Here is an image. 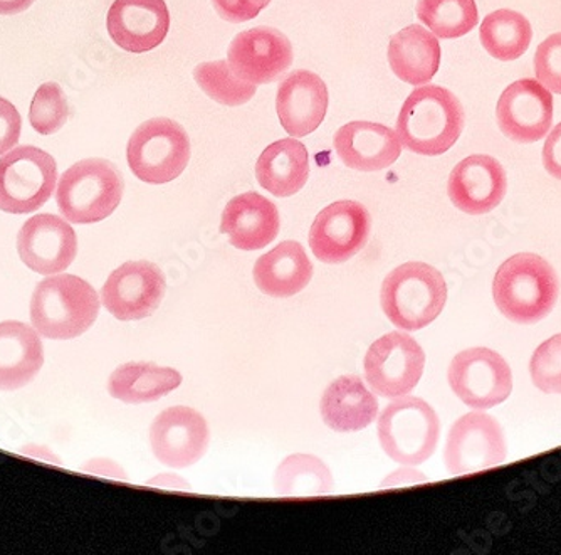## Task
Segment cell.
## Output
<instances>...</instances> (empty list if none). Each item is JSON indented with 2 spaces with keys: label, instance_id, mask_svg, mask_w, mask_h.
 <instances>
[{
  "label": "cell",
  "instance_id": "6da1fadb",
  "mask_svg": "<svg viewBox=\"0 0 561 555\" xmlns=\"http://www.w3.org/2000/svg\"><path fill=\"white\" fill-rule=\"evenodd\" d=\"M465 109L453 91L424 84L407 98L396 132L407 150L437 157L456 145L465 131Z\"/></svg>",
  "mask_w": 561,
  "mask_h": 555
},
{
  "label": "cell",
  "instance_id": "60d3db41",
  "mask_svg": "<svg viewBox=\"0 0 561 555\" xmlns=\"http://www.w3.org/2000/svg\"><path fill=\"white\" fill-rule=\"evenodd\" d=\"M22 454L30 456V458L41 460V462L53 463V465H61V458L50 448L43 446V444H27L22 448Z\"/></svg>",
  "mask_w": 561,
  "mask_h": 555
},
{
  "label": "cell",
  "instance_id": "f1b7e54d",
  "mask_svg": "<svg viewBox=\"0 0 561 555\" xmlns=\"http://www.w3.org/2000/svg\"><path fill=\"white\" fill-rule=\"evenodd\" d=\"M479 37L490 56L500 61H515L528 50L533 30L525 15L512 9H500L482 21Z\"/></svg>",
  "mask_w": 561,
  "mask_h": 555
},
{
  "label": "cell",
  "instance_id": "7a4b0ae2",
  "mask_svg": "<svg viewBox=\"0 0 561 555\" xmlns=\"http://www.w3.org/2000/svg\"><path fill=\"white\" fill-rule=\"evenodd\" d=\"M560 293L557 273L543 258L519 252L494 274L493 296L497 310L519 325H533L553 312Z\"/></svg>",
  "mask_w": 561,
  "mask_h": 555
},
{
  "label": "cell",
  "instance_id": "f35d334b",
  "mask_svg": "<svg viewBox=\"0 0 561 555\" xmlns=\"http://www.w3.org/2000/svg\"><path fill=\"white\" fill-rule=\"evenodd\" d=\"M81 469L91 473V475L106 476V478L128 479L125 469L110 458L90 460V462L84 463Z\"/></svg>",
  "mask_w": 561,
  "mask_h": 555
},
{
  "label": "cell",
  "instance_id": "e0dca14e",
  "mask_svg": "<svg viewBox=\"0 0 561 555\" xmlns=\"http://www.w3.org/2000/svg\"><path fill=\"white\" fill-rule=\"evenodd\" d=\"M18 251L25 267L50 276L71 267L78 254V238L69 220L55 214H37L21 227Z\"/></svg>",
  "mask_w": 561,
  "mask_h": 555
},
{
  "label": "cell",
  "instance_id": "8992f818",
  "mask_svg": "<svg viewBox=\"0 0 561 555\" xmlns=\"http://www.w3.org/2000/svg\"><path fill=\"white\" fill-rule=\"evenodd\" d=\"M439 437V416L421 397H397L378 418L381 450L402 466L427 462L437 450Z\"/></svg>",
  "mask_w": 561,
  "mask_h": 555
},
{
  "label": "cell",
  "instance_id": "8fae6325",
  "mask_svg": "<svg viewBox=\"0 0 561 555\" xmlns=\"http://www.w3.org/2000/svg\"><path fill=\"white\" fill-rule=\"evenodd\" d=\"M506 453L500 422L478 409L454 422L447 434L444 460L450 475H471L501 465Z\"/></svg>",
  "mask_w": 561,
  "mask_h": 555
},
{
  "label": "cell",
  "instance_id": "8d00e7d4",
  "mask_svg": "<svg viewBox=\"0 0 561 555\" xmlns=\"http://www.w3.org/2000/svg\"><path fill=\"white\" fill-rule=\"evenodd\" d=\"M22 120L11 101L0 97V157L18 145Z\"/></svg>",
  "mask_w": 561,
  "mask_h": 555
},
{
  "label": "cell",
  "instance_id": "5bb4252c",
  "mask_svg": "<svg viewBox=\"0 0 561 555\" xmlns=\"http://www.w3.org/2000/svg\"><path fill=\"white\" fill-rule=\"evenodd\" d=\"M496 120L507 138L518 144H535L550 134L553 93L531 78L515 81L497 101Z\"/></svg>",
  "mask_w": 561,
  "mask_h": 555
},
{
  "label": "cell",
  "instance_id": "f546056e",
  "mask_svg": "<svg viewBox=\"0 0 561 555\" xmlns=\"http://www.w3.org/2000/svg\"><path fill=\"white\" fill-rule=\"evenodd\" d=\"M333 487L330 468L313 454H291L274 473V490L279 497H321Z\"/></svg>",
  "mask_w": 561,
  "mask_h": 555
},
{
  "label": "cell",
  "instance_id": "d6986e66",
  "mask_svg": "<svg viewBox=\"0 0 561 555\" xmlns=\"http://www.w3.org/2000/svg\"><path fill=\"white\" fill-rule=\"evenodd\" d=\"M450 202L469 216L496 209L507 192L504 167L491 156H471L454 167L447 184Z\"/></svg>",
  "mask_w": 561,
  "mask_h": 555
},
{
  "label": "cell",
  "instance_id": "cb8c5ba5",
  "mask_svg": "<svg viewBox=\"0 0 561 555\" xmlns=\"http://www.w3.org/2000/svg\"><path fill=\"white\" fill-rule=\"evenodd\" d=\"M44 347L36 328L22 321H0V390H15L39 374Z\"/></svg>",
  "mask_w": 561,
  "mask_h": 555
},
{
  "label": "cell",
  "instance_id": "ffe728a7",
  "mask_svg": "<svg viewBox=\"0 0 561 555\" xmlns=\"http://www.w3.org/2000/svg\"><path fill=\"white\" fill-rule=\"evenodd\" d=\"M277 116L293 138L308 137L320 128L328 112V88L320 76L298 69L277 88Z\"/></svg>",
  "mask_w": 561,
  "mask_h": 555
},
{
  "label": "cell",
  "instance_id": "d4e9b609",
  "mask_svg": "<svg viewBox=\"0 0 561 555\" xmlns=\"http://www.w3.org/2000/svg\"><path fill=\"white\" fill-rule=\"evenodd\" d=\"M254 283L264 295L289 298L310 285L313 263L298 241H285L254 264Z\"/></svg>",
  "mask_w": 561,
  "mask_h": 555
},
{
  "label": "cell",
  "instance_id": "d6a6232c",
  "mask_svg": "<svg viewBox=\"0 0 561 555\" xmlns=\"http://www.w3.org/2000/svg\"><path fill=\"white\" fill-rule=\"evenodd\" d=\"M69 106L65 91L55 81L41 84L30 109V122L39 135L58 134L68 122Z\"/></svg>",
  "mask_w": 561,
  "mask_h": 555
},
{
  "label": "cell",
  "instance_id": "2e32d148",
  "mask_svg": "<svg viewBox=\"0 0 561 555\" xmlns=\"http://www.w3.org/2000/svg\"><path fill=\"white\" fill-rule=\"evenodd\" d=\"M227 63L248 83H274L291 68L293 46L280 31L260 25L232 39Z\"/></svg>",
  "mask_w": 561,
  "mask_h": 555
},
{
  "label": "cell",
  "instance_id": "74e56055",
  "mask_svg": "<svg viewBox=\"0 0 561 555\" xmlns=\"http://www.w3.org/2000/svg\"><path fill=\"white\" fill-rule=\"evenodd\" d=\"M543 166L551 177L561 181V122L554 126L545 141Z\"/></svg>",
  "mask_w": 561,
  "mask_h": 555
},
{
  "label": "cell",
  "instance_id": "3957f363",
  "mask_svg": "<svg viewBox=\"0 0 561 555\" xmlns=\"http://www.w3.org/2000/svg\"><path fill=\"white\" fill-rule=\"evenodd\" d=\"M100 315V296L75 274H50L34 290L31 321L39 336L71 340L83 336Z\"/></svg>",
  "mask_w": 561,
  "mask_h": 555
},
{
  "label": "cell",
  "instance_id": "5b68a950",
  "mask_svg": "<svg viewBox=\"0 0 561 555\" xmlns=\"http://www.w3.org/2000/svg\"><path fill=\"white\" fill-rule=\"evenodd\" d=\"M125 181L115 163L105 159L80 160L61 175L56 201L66 220L94 224L115 213Z\"/></svg>",
  "mask_w": 561,
  "mask_h": 555
},
{
  "label": "cell",
  "instance_id": "1f68e13d",
  "mask_svg": "<svg viewBox=\"0 0 561 555\" xmlns=\"http://www.w3.org/2000/svg\"><path fill=\"white\" fill-rule=\"evenodd\" d=\"M195 83L210 100L224 106H241L256 94V84L241 80L229 63H202L194 69Z\"/></svg>",
  "mask_w": 561,
  "mask_h": 555
},
{
  "label": "cell",
  "instance_id": "52a82bcc",
  "mask_svg": "<svg viewBox=\"0 0 561 555\" xmlns=\"http://www.w3.org/2000/svg\"><path fill=\"white\" fill-rule=\"evenodd\" d=\"M126 159L141 182L169 184L187 169L191 138L184 126L173 120H147L128 140Z\"/></svg>",
  "mask_w": 561,
  "mask_h": 555
},
{
  "label": "cell",
  "instance_id": "d590c367",
  "mask_svg": "<svg viewBox=\"0 0 561 555\" xmlns=\"http://www.w3.org/2000/svg\"><path fill=\"white\" fill-rule=\"evenodd\" d=\"M270 4L271 0H213L217 14L224 21L234 22V24L257 18L260 12Z\"/></svg>",
  "mask_w": 561,
  "mask_h": 555
},
{
  "label": "cell",
  "instance_id": "4dcf8cb0",
  "mask_svg": "<svg viewBox=\"0 0 561 555\" xmlns=\"http://www.w3.org/2000/svg\"><path fill=\"white\" fill-rule=\"evenodd\" d=\"M417 18L440 39H459L479 22L476 0H419Z\"/></svg>",
  "mask_w": 561,
  "mask_h": 555
},
{
  "label": "cell",
  "instance_id": "ac0fdd59",
  "mask_svg": "<svg viewBox=\"0 0 561 555\" xmlns=\"http://www.w3.org/2000/svg\"><path fill=\"white\" fill-rule=\"evenodd\" d=\"M106 27L116 46L144 55L165 41L169 8L165 0H115L106 15Z\"/></svg>",
  "mask_w": 561,
  "mask_h": 555
},
{
  "label": "cell",
  "instance_id": "9a60e30c",
  "mask_svg": "<svg viewBox=\"0 0 561 555\" xmlns=\"http://www.w3.org/2000/svg\"><path fill=\"white\" fill-rule=\"evenodd\" d=\"M150 443L156 458L172 468L201 462L210 443L209 424L201 412L185 406L165 409L151 422Z\"/></svg>",
  "mask_w": 561,
  "mask_h": 555
},
{
  "label": "cell",
  "instance_id": "83f0119b",
  "mask_svg": "<svg viewBox=\"0 0 561 555\" xmlns=\"http://www.w3.org/2000/svg\"><path fill=\"white\" fill-rule=\"evenodd\" d=\"M182 374L172 367L151 362H130L119 365L108 378V393L126 404L153 403L175 390Z\"/></svg>",
  "mask_w": 561,
  "mask_h": 555
},
{
  "label": "cell",
  "instance_id": "ba28073f",
  "mask_svg": "<svg viewBox=\"0 0 561 555\" xmlns=\"http://www.w3.org/2000/svg\"><path fill=\"white\" fill-rule=\"evenodd\" d=\"M58 163L55 157L33 145L15 147L0 157V211L36 213L55 192Z\"/></svg>",
  "mask_w": 561,
  "mask_h": 555
},
{
  "label": "cell",
  "instance_id": "ab89813d",
  "mask_svg": "<svg viewBox=\"0 0 561 555\" xmlns=\"http://www.w3.org/2000/svg\"><path fill=\"white\" fill-rule=\"evenodd\" d=\"M424 482H427L424 473L417 472V469L412 468V466H403V468L397 469L392 475L387 476V478L381 482L380 487H405V485L424 484Z\"/></svg>",
  "mask_w": 561,
  "mask_h": 555
},
{
  "label": "cell",
  "instance_id": "836d02e7",
  "mask_svg": "<svg viewBox=\"0 0 561 555\" xmlns=\"http://www.w3.org/2000/svg\"><path fill=\"white\" fill-rule=\"evenodd\" d=\"M533 384L545 394H561V333L545 340L529 362Z\"/></svg>",
  "mask_w": 561,
  "mask_h": 555
},
{
  "label": "cell",
  "instance_id": "e575fe53",
  "mask_svg": "<svg viewBox=\"0 0 561 555\" xmlns=\"http://www.w3.org/2000/svg\"><path fill=\"white\" fill-rule=\"evenodd\" d=\"M535 75L547 90L561 94V33L551 34L538 46Z\"/></svg>",
  "mask_w": 561,
  "mask_h": 555
},
{
  "label": "cell",
  "instance_id": "603a6c76",
  "mask_svg": "<svg viewBox=\"0 0 561 555\" xmlns=\"http://www.w3.org/2000/svg\"><path fill=\"white\" fill-rule=\"evenodd\" d=\"M320 411L328 428L336 433H353L377 419L378 400L358 375H342L324 389Z\"/></svg>",
  "mask_w": 561,
  "mask_h": 555
},
{
  "label": "cell",
  "instance_id": "30bf717a",
  "mask_svg": "<svg viewBox=\"0 0 561 555\" xmlns=\"http://www.w3.org/2000/svg\"><path fill=\"white\" fill-rule=\"evenodd\" d=\"M364 365L375 396L397 399L417 386L424 374L425 353L411 336L390 332L371 343Z\"/></svg>",
  "mask_w": 561,
  "mask_h": 555
},
{
  "label": "cell",
  "instance_id": "7402d4cb",
  "mask_svg": "<svg viewBox=\"0 0 561 555\" xmlns=\"http://www.w3.org/2000/svg\"><path fill=\"white\" fill-rule=\"evenodd\" d=\"M279 211L257 192H244L227 202L220 220V233L241 251L266 248L279 235Z\"/></svg>",
  "mask_w": 561,
  "mask_h": 555
},
{
  "label": "cell",
  "instance_id": "4316f807",
  "mask_svg": "<svg viewBox=\"0 0 561 555\" xmlns=\"http://www.w3.org/2000/svg\"><path fill=\"white\" fill-rule=\"evenodd\" d=\"M310 177V154L296 138H283L264 148L256 163L261 188L276 197L298 194Z\"/></svg>",
  "mask_w": 561,
  "mask_h": 555
},
{
  "label": "cell",
  "instance_id": "44dd1931",
  "mask_svg": "<svg viewBox=\"0 0 561 555\" xmlns=\"http://www.w3.org/2000/svg\"><path fill=\"white\" fill-rule=\"evenodd\" d=\"M336 156L350 169L378 172L399 160L402 141L389 126L375 122L346 123L333 137Z\"/></svg>",
  "mask_w": 561,
  "mask_h": 555
},
{
  "label": "cell",
  "instance_id": "484cf974",
  "mask_svg": "<svg viewBox=\"0 0 561 555\" xmlns=\"http://www.w3.org/2000/svg\"><path fill=\"white\" fill-rule=\"evenodd\" d=\"M440 44L437 36L422 25H407L390 37V68L397 78L414 87H424L437 75L440 66Z\"/></svg>",
  "mask_w": 561,
  "mask_h": 555
},
{
  "label": "cell",
  "instance_id": "7c38bea8",
  "mask_svg": "<svg viewBox=\"0 0 561 555\" xmlns=\"http://www.w3.org/2000/svg\"><path fill=\"white\" fill-rule=\"evenodd\" d=\"M165 292V274L156 263L128 261L110 274L101 303L118 320H141L159 310Z\"/></svg>",
  "mask_w": 561,
  "mask_h": 555
},
{
  "label": "cell",
  "instance_id": "b9f144b4",
  "mask_svg": "<svg viewBox=\"0 0 561 555\" xmlns=\"http://www.w3.org/2000/svg\"><path fill=\"white\" fill-rule=\"evenodd\" d=\"M148 485L150 487L170 488V490H191V485L182 476L170 475V473L157 475L156 478L148 482Z\"/></svg>",
  "mask_w": 561,
  "mask_h": 555
},
{
  "label": "cell",
  "instance_id": "4fadbf2b",
  "mask_svg": "<svg viewBox=\"0 0 561 555\" xmlns=\"http://www.w3.org/2000/svg\"><path fill=\"white\" fill-rule=\"evenodd\" d=\"M370 229L371 217L364 204L333 202L318 214L311 226V251L323 263H345L367 245Z\"/></svg>",
  "mask_w": 561,
  "mask_h": 555
},
{
  "label": "cell",
  "instance_id": "7bdbcfd3",
  "mask_svg": "<svg viewBox=\"0 0 561 555\" xmlns=\"http://www.w3.org/2000/svg\"><path fill=\"white\" fill-rule=\"evenodd\" d=\"M36 0H0V15H15L27 11Z\"/></svg>",
  "mask_w": 561,
  "mask_h": 555
},
{
  "label": "cell",
  "instance_id": "9c48e42d",
  "mask_svg": "<svg viewBox=\"0 0 561 555\" xmlns=\"http://www.w3.org/2000/svg\"><path fill=\"white\" fill-rule=\"evenodd\" d=\"M449 386L466 406L491 409L504 403L513 393V372L503 355L486 349L462 350L457 353L447 372Z\"/></svg>",
  "mask_w": 561,
  "mask_h": 555
},
{
  "label": "cell",
  "instance_id": "277c9868",
  "mask_svg": "<svg viewBox=\"0 0 561 555\" xmlns=\"http://www.w3.org/2000/svg\"><path fill=\"white\" fill-rule=\"evenodd\" d=\"M387 318L405 332L431 325L443 314L447 285L443 273L422 261H409L390 271L380 292Z\"/></svg>",
  "mask_w": 561,
  "mask_h": 555
}]
</instances>
